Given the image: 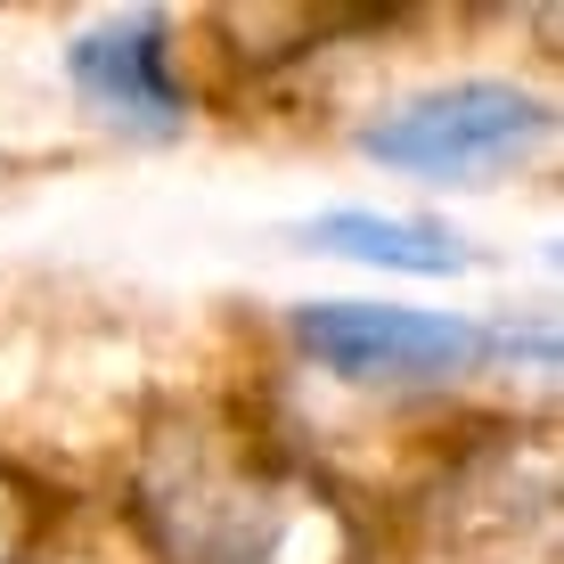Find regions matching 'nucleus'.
<instances>
[{"mask_svg":"<svg viewBox=\"0 0 564 564\" xmlns=\"http://www.w3.org/2000/svg\"><path fill=\"white\" fill-rule=\"evenodd\" d=\"M66 74L83 90V107L115 131H140V140H172L188 123V99L172 83V50L155 17H107L83 42L66 50Z\"/></svg>","mask_w":564,"mask_h":564,"instance_id":"obj_3","label":"nucleus"},{"mask_svg":"<svg viewBox=\"0 0 564 564\" xmlns=\"http://www.w3.org/2000/svg\"><path fill=\"white\" fill-rule=\"evenodd\" d=\"M295 246L368 262V270H410V279H458V270H475V246L451 238L442 221H410V213H319V221L295 229Z\"/></svg>","mask_w":564,"mask_h":564,"instance_id":"obj_4","label":"nucleus"},{"mask_svg":"<svg viewBox=\"0 0 564 564\" xmlns=\"http://www.w3.org/2000/svg\"><path fill=\"white\" fill-rule=\"evenodd\" d=\"M295 336L319 368L352 384H425V377H458L491 352L475 319L451 311H410V303H303Z\"/></svg>","mask_w":564,"mask_h":564,"instance_id":"obj_2","label":"nucleus"},{"mask_svg":"<svg viewBox=\"0 0 564 564\" xmlns=\"http://www.w3.org/2000/svg\"><path fill=\"white\" fill-rule=\"evenodd\" d=\"M549 140V99L516 83H451L425 90V99L377 115L360 131V148L384 172H410V181H482V172L516 164Z\"/></svg>","mask_w":564,"mask_h":564,"instance_id":"obj_1","label":"nucleus"}]
</instances>
